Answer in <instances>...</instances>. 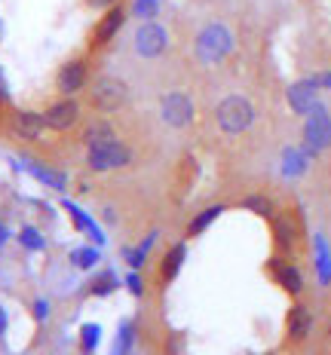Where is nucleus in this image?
I'll use <instances>...</instances> for the list:
<instances>
[{"mask_svg": "<svg viewBox=\"0 0 331 355\" xmlns=\"http://www.w3.org/2000/svg\"><path fill=\"white\" fill-rule=\"evenodd\" d=\"M233 49H237V34H233L224 21H209V25H203L200 34L194 37V55L205 68L227 62V58L233 55Z\"/></svg>", "mask_w": 331, "mask_h": 355, "instance_id": "obj_1", "label": "nucleus"}, {"mask_svg": "<svg viewBox=\"0 0 331 355\" xmlns=\"http://www.w3.org/2000/svg\"><path fill=\"white\" fill-rule=\"evenodd\" d=\"M255 120H257V110L246 95H224L215 105V125L227 138H237L242 132H248Z\"/></svg>", "mask_w": 331, "mask_h": 355, "instance_id": "obj_2", "label": "nucleus"}, {"mask_svg": "<svg viewBox=\"0 0 331 355\" xmlns=\"http://www.w3.org/2000/svg\"><path fill=\"white\" fill-rule=\"evenodd\" d=\"M86 89H90L86 92L90 95V105L99 114H120L129 105V83L123 77H117V73H101Z\"/></svg>", "mask_w": 331, "mask_h": 355, "instance_id": "obj_3", "label": "nucleus"}, {"mask_svg": "<svg viewBox=\"0 0 331 355\" xmlns=\"http://www.w3.org/2000/svg\"><path fill=\"white\" fill-rule=\"evenodd\" d=\"M169 46H172V37H169L166 25H160L157 19L138 21V28L132 31V49H135L138 58H147V62L163 58L169 53Z\"/></svg>", "mask_w": 331, "mask_h": 355, "instance_id": "obj_4", "label": "nucleus"}, {"mask_svg": "<svg viewBox=\"0 0 331 355\" xmlns=\"http://www.w3.org/2000/svg\"><path fill=\"white\" fill-rule=\"evenodd\" d=\"M132 159H135V153H132V147L126 141H120V138H110V141L86 150V166H90L92 172H99V175L126 168V166H132Z\"/></svg>", "mask_w": 331, "mask_h": 355, "instance_id": "obj_5", "label": "nucleus"}, {"mask_svg": "<svg viewBox=\"0 0 331 355\" xmlns=\"http://www.w3.org/2000/svg\"><path fill=\"white\" fill-rule=\"evenodd\" d=\"M304 116H307L304 120V150L310 153V157H319L322 150L331 147V114L325 105L316 101Z\"/></svg>", "mask_w": 331, "mask_h": 355, "instance_id": "obj_6", "label": "nucleus"}, {"mask_svg": "<svg viewBox=\"0 0 331 355\" xmlns=\"http://www.w3.org/2000/svg\"><path fill=\"white\" fill-rule=\"evenodd\" d=\"M194 116H196V107L187 92L172 89V92H166L163 98H160V120H163L169 129H187V125L194 123Z\"/></svg>", "mask_w": 331, "mask_h": 355, "instance_id": "obj_7", "label": "nucleus"}, {"mask_svg": "<svg viewBox=\"0 0 331 355\" xmlns=\"http://www.w3.org/2000/svg\"><path fill=\"white\" fill-rule=\"evenodd\" d=\"M90 86V62L86 58H68L62 68L56 71V92L62 98H77L83 89Z\"/></svg>", "mask_w": 331, "mask_h": 355, "instance_id": "obj_8", "label": "nucleus"}, {"mask_svg": "<svg viewBox=\"0 0 331 355\" xmlns=\"http://www.w3.org/2000/svg\"><path fill=\"white\" fill-rule=\"evenodd\" d=\"M80 120H83V107L77 105V98H58L43 110V123H46V129L58 132V135L77 129Z\"/></svg>", "mask_w": 331, "mask_h": 355, "instance_id": "obj_9", "label": "nucleus"}, {"mask_svg": "<svg viewBox=\"0 0 331 355\" xmlns=\"http://www.w3.org/2000/svg\"><path fill=\"white\" fill-rule=\"evenodd\" d=\"M126 16H129V12L123 10L120 3L108 6V10L99 16V21H95V28H92V34H90V46L92 49H105L108 43H114L117 34H120L123 25H126Z\"/></svg>", "mask_w": 331, "mask_h": 355, "instance_id": "obj_10", "label": "nucleus"}, {"mask_svg": "<svg viewBox=\"0 0 331 355\" xmlns=\"http://www.w3.org/2000/svg\"><path fill=\"white\" fill-rule=\"evenodd\" d=\"M10 129L12 135L19 138V141L25 144H37L43 141V135H46V123H43V114L40 110H28V107H16L10 114Z\"/></svg>", "mask_w": 331, "mask_h": 355, "instance_id": "obj_11", "label": "nucleus"}, {"mask_svg": "<svg viewBox=\"0 0 331 355\" xmlns=\"http://www.w3.org/2000/svg\"><path fill=\"white\" fill-rule=\"evenodd\" d=\"M285 98H289V107L294 110V114L304 116L307 110H310L316 101H319V86H316L313 77L298 80V83H291L289 89H285Z\"/></svg>", "mask_w": 331, "mask_h": 355, "instance_id": "obj_12", "label": "nucleus"}, {"mask_svg": "<svg viewBox=\"0 0 331 355\" xmlns=\"http://www.w3.org/2000/svg\"><path fill=\"white\" fill-rule=\"evenodd\" d=\"M270 276H273V282L282 288V291H289L291 297H298V294L304 291V276H300V270L294 263H285V261H279V257H273V261H270Z\"/></svg>", "mask_w": 331, "mask_h": 355, "instance_id": "obj_13", "label": "nucleus"}, {"mask_svg": "<svg viewBox=\"0 0 331 355\" xmlns=\"http://www.w3.org/2000/svg\"><path fill=\"white\" fill-rule=\"evenodd\" d=\"M22 168H25L31 178H37L40 184H46L49 190H56V193H65V190H68V175H65L62 168L46 166V162H37V159H25Z\"/></svg>", "mask_w": 331, "mask_h": 355, "instance_id": "obj_14", "label": "nucleus"}, {"mask_svg": "<svg viewBox=\"0 0 331 355\" xmlns=\"http://www.w3.org/2000/svg\"><path fill=\"white\" fill-rule=\"evenodd\" d=\"M62 209L65 211H68L71 214V220H74V227H77V230L80 233H83V236H90V239H92V245H105V233H101V227L99 224H95V220L90 218V214H86L83 209H80V205L77 202H71V199H62Z\"/></svg>", "mask_w": 331, "mask_h": 355, "instance_id": "obj_15", "label": "nucleus"}, {"mask_svg": "<svg viewBox=\"0 0 331 355\" xmlns=\"http://www.w3.org/2000/svg\"><path fill=\"white\" fill-rule=\"evenodd\" d=\"M273 242L279 251H294L298 245V220H294V214H273Z\"/></svg>", "mask_w": 331, "mask_h": 355, "instance_id": "obj_16", "label": "nucleus"}, {"mask_svg": "<svg viewBox=\"0 0 331 355\" xmlns=\"http://www.w3.org/2000/svg\"><path fill=\"white\" fill-rule=\"evenodd\" d=\"M285 331H289V337L294 340V343L307 340L310 331H313V313L307 306H291L289 315H285Z\"/></svg>", "mask_w": 331, "mask_h": 355, "instance_id": "obj_17", "label": "nucleus"}, {"mask_svg": "<svg viewBox=\"0 0 331 355\" xmlns=\"http://www.w3.org/2000/svg\"><path fill=\"white\" fill-rule=\"evenodd\" d=\"M110 138H117L114 123L105 120V116H99V120H92V123L83 129V135H80V144H83L86 150H90V147H99V144L110 141Z\"/></svg>", "mask_w": 331, "mask_h": 355, "instance_id": "obj_18", "label": "nucleus"}, {"mask_svg": "<svg viewBox=\"0 0 331 355\" xmlns=\"http://www.w3.org/2000/svg\"><path fill=\"white\" fill-rule=\"evenodd\" d=\"M187 263V245L184 242H178V245L169 248V254L163 257V266H160V279L163 282H172V279H178L181 266Z\"/></svg>", "mask_w": 331, "mask_h": 355, "instance_id": "obj_19", "label": "nucleus"}, {"mask_svg": "<svg viewBox=\"0 0 331 355\" xmlns=\"http://www.w3.org/2000/svg\"><path fill=\"white\" fill-rule=\"evenodd\" d=\"M307 162H310V153H307L304 147H285L282 150V175L300 178L307 172Z\"/></svg>", "mask_w": 331, "mask_h": 355, "instance_id": "obj_20", "label": "nucleus"}, {"mask_svg": "<svg viewBox=\"0 0 331 355\" xmlns=\"http://www.w3.org/2000/svg\"><path fill=\"white\" fill-rule=\"evenodd\" d=\"M224 214V205H212V209H203L200 214H196L194 220H190V227H187V236H203L205 230H209L212 224Z\"/></svg>", "mask_w": 331, "mask_h": 355, "instance_id": "obj_21", "label": "nucleus"}, {"mask_svg": "<svg viewBox=\"0 0 331 355\" xmlns=\"http://www.w3.org/2000/svg\"><path fill=\"white\" fill-rule=\"evenodd\" d=\"M71 263L77 266V270H95V266L101 263V251L99 245H80L71 251Z\"/></svg>", "mask_w": 331, "mask_h": 355, "instance_id": "obj_22", "label": "nucleus"}, {"mask_svg": "<svg viewBox=\"0 0 331 355\" xmlns=\"http://www.w3.org/2000/svg\"><path fill=\"white\" fill-rule=\"evenodd\" d=\"M117 288H120V279H117V272L114 270H105V272H99V276L90 282V294H92V297H108V294H114Z\"/></svg>", "mask_w": 331, "mask_h": 355, "instance_id": "obj_23", "label": "nucleus"}, {"mask_svg": "<svg viewBox=\"0 0 331 355\" xmlns=\"http://www.w3.org/2000/svg\"><path fill=\"white\" fill-rule=\"evenodd\" d=\"M99 343H101V324L99 322H86L83 328H80V352L95 355Z\"/></svg>", "mask_w": 331, "mask_h": 355, "instance_id": "obj_24", "label": "nucleus"}, {"mask_svg": "<svg viewBox=\"0 0 331 355\" xmlns=\"http://www.w3.org/2000/svg\"><path fill=\"white\" fill-rule=\"evenodd\" d=\"M160 10H163V3H160V0H132V3H129V12L135 19H142V21L160 19Z\"/></svg>", "mask_w": 331, "mask_h": 355, "instance_id": "obj_25", "label": "nucleus"}, {"mask_svg": "<svg viewBox=\"0 0 331 355\" xmlns=\"http://www.w3.org/2000/svg\"><path fill=\"white\" fill-rule=\"evenodd\" d=\"M132 346H135V324L123 322L120 331H117V343H114V349H110V355H129Z\"/></svg>", "mask_w": 331, "mask_h": 355, "instance_id": "obj_26", "label": "nucleus"}, {"mask_svg": "<svg viewBox=\"0 0 331 355\" xmlns=\"http://www.w3.org/2000/svg\"><path fill=\"white\" fill-rule=\"evenodd\" d=\"M19 245L25 248V251H43L46 248V239H43V233L37 230V227H22L19 230Z\"/></svg>", "mask_w": 331, "mask_h": 355, "instance_id": "obj_27", "label": "nucleus"}, {"mask_svg": "<svg viewBox=\"0 0 331 355\" xmlns=\"http://www.w3.org/2000/svg\"><path fill=\"white\" fill-rule=\"evenodd\" d=\"M242 209H248L252 214H261V218H273V202L261 193H252L242 199Z\"/></svg>", "mask_w": 331, "mask_h": 355, "instance_id": "obj_28", "label": "nucleus"}, {"mask_svg": "<svg viewBox=\"0 0 331 355\" xmlns=\"http://www.w3.org/2000/svg\"><path fill=\"white\" fill-rule=\"evenodd\" d=\"M123 285H126L129 294H135V297H142V294H144V279H142V272H138V270H132L129 276L123 279Z\"/></svg>", "mask_w": 331, "mask_h": 355, "instance_id": "obj_29", "label": "nucleus"}, {"mask_svg": "<svg viewBox=\"0 0 331 355\" xmlns=\"http://www.w3.org/2000/svg\"><path fill=\"white\" fill-rule=\"evenodd\" d=\"M123 257H126V263L132 266V270H142L144 261H147V251H142V248H123Z\"/></svg>", "mask_w": 331, "mask_h": 355, "instance_id": "obj_30", "label": "nucleus"}, {"mask_svg": "<svg viewBox=\"0 0 331 355\" xmlns=\"http://www.w3.org/2000/svg\"><path fill=\"white\" fill-rule=\"evenodd\" d=\"M31 313H34L37 322H46V319H49V300H46V297H37L34 306H31Z\"/></svg>", "mask_w": 331, "mask_h": 355, "instance_id": "obj_31", "label": "nucleus"}, {"mask_svg": "<svg viewBox=\"0 0 331 355\" xmlns=\"http://www.w3.org/2000/svg\"><path fill=\"white\" fill-rule=\"evenodd\" d=\"M10 101H12V89H10V80H6L3 68H0V107L10 105Z\"/></svg>", "mask_w": 331, "mask_h": 355, "instance_id": "obj_32", "label": "nucleus"}, {"mask_svg": "<svg viewBox=\"0 0 331 355\" xmlns=\"http://www.w3.org/2000/svg\"><path fill=\"white\" fill-rule=\"evenodd\" d=\"M114 3H120V0H86V6H90V10H99V12H105L108 6H114Z\"/></svg>", "mask_w": 331, "mask_h": 355, "instance_id": "obj_33", "label": "nucleus"}, {"mask_svg": "<svg viewBox=\"0 0 331 355\" xmlns=\"http://www.w3.org/2000/svg\"><path fill=\"white\" fill-rule=\"evenodd\" d=\"M313 80H316V86H319V89H331V71L319 73V77H313Z\"/></svg>", "mask_w": 331, "mask_h": 355, "instance_id": "obj_34", "label": "nucleus"}, {"mask_svg": "<svg viewBox=\"0 0 331 355\" xmlns=\"http://www.w3.org/2000/svg\"><path fill=\"white\" fill-rule=\"evenodd\" d=\"M6 328H10V315H6V309L0 306V337L6 334Z\"/></svg>", "mask_w": 331, "mask_h": 355, "instance_id": "obj_35", "label": "nucleus"}, {"mask_svg": "<svg viewBox=\"0 0 331 355\" xmlns=\"http://www.w3.org/2000/svg\"><path fill=\"white\" fill-rule=\"evenodd\" d=\"M101 220H105V224H117V211L114 209H101Z\"/></svg>", "mask_w": 331, "mask_h": 355, "instance_id": "obj_36", "label": "nucleus"}, {"mask_svg": "<svg viewBox=\"0 0 331 355\" xmlns=\"http://www.w3.org/2000/svg\"><path fill=\"white\" fill-rule=\"evenodd\" d=\"M328 334H331V324H328Z\"/></svg>", "mask_w": 331, "mask_h": 355, "instance_id": "obj_37", "label": "nucleus"}, {"mask_svg": "<svg viewBox=\"0 0 331 355\" xmlns=\"http://www.w3.org/2000/svg\"><path fill=\"white\" fill-rule=\"evenodd\" d=\"M264 355H273V352H264Z\"/></svg>", "mask_w": 331, "mask_h": 355, "instance_id": "obj_38", "label": "nucleus"}]
</instances>
